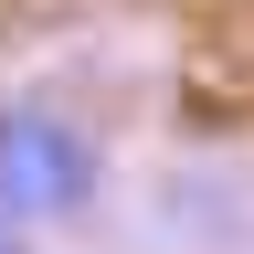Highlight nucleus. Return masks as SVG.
Instances as JSON below:
<instances>
[{"label":"nucleus","mask_w":254,"mask_h":254,"mask_svg":"<svg viewBox=\"0 0 254 254\" xmlns=\"http://www.w3.org/2000/svg\"><path fill=\"white\" fill-rule=\"evenodd\" d=\"M106 190V148L64 106H0V233H53Z\"/></svg>","instance_id":"nucleus-1"}]
</instances>
